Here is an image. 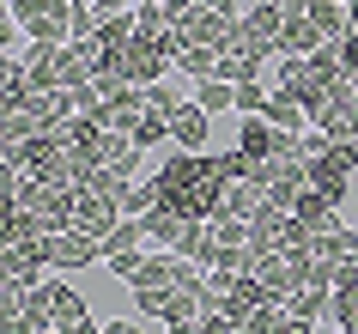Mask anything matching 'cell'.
Returning a JSON list of instances; mask_svg holds the SVG:
<instances>
[{"instance_id":"obj_3","label":"cell","mask_w":358,"mask_h":334,"mask_svg":"<svg viewBox=\"0 0 358 334\" xmlns=\"http://www.w3.org/2000/svg\"><path fill=\"white\" fill-rule=\"evenodd\" d=\"M37 261H49L55 274H79V267H92V261H103V237H85V231H55V237H37L24 243Z\"/></svg>"},{"instance_id":"obj_13","label":"cell","mask_w":358,"mask_h":334,"mask_svg":"<svg viewBox=\"0 0 358 334\" xmlns=\"http://www.w3.org/2000/svg\"><path fill=\"white\" fill-rule=\"evenodd\" d=\"M267 207V183H262V170H249V176H231V188H225V213L231 219H255Z\"/></svg>"},{"instance_id":"obj_14","label":"cell","mask_w":358,"mask_h":334,"mask_svg":"<svg viewBox=\"0 0 358 334\" xmlns=\"http://www.w3.org/2000/svg\"><path fill=\"white\" fill-rule=\"evenodd\" d=\"M285 219H292V213L267 201L262 213L249 219V249H255V256H267V249H280V237H285Z\"/></svg>"},{"instance_id":"obj_33","label":"cell","mask_w":358,"mask_h":334,"mask_svg":"<svg viewBox=\"0 0 358 334\" xmlns=\"http://www.w3.org/2000/svg\"><path fill=\"white\" fill-rule=\"evenodd\" d=\"M103 334H140L134 322H103Z\"/></svg>"},{"instance_id":"obj_24","label":"cell","mask_w":358,"mask_h":334,"mask_svg":"<svg viewBox=\"0 0 358 334\" xmlns=\"http://www.w3.org/2000/svg\"><path fill=\"white\" fill-rule=\"evenodd\" d=\"M328 316H334L340 328H358V279H340L334 298H328Z\"/></svg>"},{"instance_id":"obj_36","label":"cell","mask_w":358,"mask_h":334,"mask_svg":"<svg viewBox=\"0 0 358 334\" xmlns=\"http://www.w3.org/2000/svg\"><path fill=\"white\" fill-rule=\"evenodd\" d=\"M346 25H352V31H358V0H352V6H346Z\"/></svg>"},{"instance_id":"obj_31","label":"cell","mask_w":358,"mask_h":334,"mask_svg":"<svg viewBox=\"0 0 358 334\" xmlns=\"http://www.w3.org/2000/svg\"><path fill=\"white\" fill-rule=\"evenodd\" d=\"M310 188H316L328 207H346V195H352V183H310Z\"/></svg>"},{"instance_id":"obj_29","label":"cell","mask_w":358,"mask_h":334,"mask_svg":"<svg viewBox=\"0 0 358 334\" xmlns=\"http://www.w3.org/2000/svg\"><path fill=\"white\" fill-rule=\"evenodd\" d=\"M267 97H273V92H267L262 79H243V85H237V110H243V116H267Z\"/></svg>"},{"instance_id":"obj_21","label":"cell","mask_w":358,"mask_h":334,"mask_svg":"<svg viewBox=\"0 0 358 334\" xmlns=\"http://www.w3.org/2000/svg\"><path fill=\"white\" fill-rule=\"evenodd\" d=\"M316 249L328 261H358V225H334V231H322Z\"/></svg>"},{"instance_id":"obj_12","label":"cell","mask_w":358,"mask_h":334,"mask_svg":"<svg viewBox=\"0 0 358 334\" xmlns=\"http://www.w3.org/2000/svg\"><path fill=\"white\" fill-rule=\"evenodd\" d=\"M243 31L255 43H262V49H273V55H280V31H285V0H262V6H249L243 13Z\"/></svg>"},{"instance_id":"obj_2","label":"cell","mask_w":358,"mask_h":334,"mask_svg":"<svg viewBox=\"0 0 358 334\" xmlns=\"http://www.w3.org/2000/svg\"><path fill=\"white\" fill-rule=\"evenodd\" d=\"M6 19H19L31 43H73V0H6Z\"/></svg>"},{"instance_id":"obj_1","label":"cell","mask_w":358,"mask_h":334,"mask_svg":"<svg viewBox=\"0 0 358 334\" xmlns=\"http://www.w3.org/2000/svg\"><path fill=\"white\" fill-rule=\"evenodd\" d=\"M249 170L255 165L237 146L231 152H176V158H164V170L152 183H158V201L176 207L182 219H213V213H225L231 176H249Z\"/></svg>"},{"instance_id":"obj_5","label":"cell","mask_w":358,"mask_h":334,"mask_svg":"<svg viewBox=\"0 0 358 334\" xmlns=\"http://www.w3.org/2000/svg\"><path fill=\"white\" fill-rule=\"evenodd\" d=\"M110 74H122L128 85H152V79H164V74H170V55L158 49V43H146L140 31H134V43L122 49V55H115Z\"/></svg>"},{"instance_id":"obj_30","label":"cell","mask_w":358,"mask_h":334,"mask_svg":"<svg viewBox=\"0 0 358 334\" xmlns=\"http://www.w3.org/2000/svg\"><path fill=\"white\" fill-rule=\"evenodd\" d=\"M194 334H243V328H237V322H231L225 310H207L201 322H194Z\"/></svg>"},{"instance_id":"obj_37","label":"cell","mask_w":358,"mask_h":334,"mask_svg":"<svg viewBox=\"0 0 358 334\" xmlns=\"http://www.w3.org/2000/svg\"><path fill=\"white\" fill-rule=\"evenodd\" d=\"M352 140H358V116H352Z\"/></svg>"},{"instance_id":"obj_20","label":"cell","mask_w":358,"mask_h":334,"mask_svg":"<svg viewBox=\"0 0 358 334\" xmlns=\"http://www.w3.org/2000/svg\"><path fill=\"white\" fill-rule=\"evenodd\" d=\"M328 298H334V286H298V292L285 298V310L303 316V322H316V316H328Z\"/></svg>"},{"instance_id":"obj_4","label":"cell","mask_w":358,"mask_h":334,"mask_svg":"<svg viewBox=\"0 0 358 334\" xmlns=\"http://www.w3.org/2000/svg\"><path fill=\"white\" fill-rule=\"evenodd\" d=\"M237 13H219V6H189V13H182V19H176V31H182V37L189 43H207V49H231V43H237Z\"/></svg>"},{"instance_id":"obj_11","label":"cell","mask_w":358,"mask_h":334,"mask_svg":"<svg viewBox=\"0 0 358 334\" xmlns=\"http://www.w3.org/2000/svg\"><path fill=\"white\" fill-rule=\"evenodd\" d=\"M207 134H213V110H201L194 97H189L176 116H170V146L194 152V146H207Z\"/></svg>"},{"instance_id":"obj_18","label":"cell","mask_w":358,"mask_h":334,"mask_svg":"<svg viewBox=\"0 0 358 334\" xmlns=\"http://www.w3.org/2000/svg\"><path fill=\"white\" fill-rule=\"evenodd\" d=\"M140 140H134V134H110V140H103V165L110 170H122V176H134V170H140Z\"/></svg>"},{"instance_id":"obj_38","label":"cell","mask_w":358,"mask_h":334,"mask_svg":"<svg viewBox=\"0 0 358 334\" xmlns=\"http://www.w3.org/2000/svg\"><path fill=\"white\" fill-rule=\"evenodd\" d=\"M340 334H346V328H340Z\"/></svg>"},{"instance_id":"obj_16","label":"cell","mask_w":358,"mask_h":334,"mask_svg":"<svg viewBox=\"0 0 358 334\" xmlns=\"http://www.w3.org/2000/svg\"><path fill=\"white\" fill-rule=\"evenodd\" d=\"M267 122H273V128H285V134L316 128V122H310V110H303V104H298L292 92H273V97H267Z\"/></svg>"},{"instance_id":"obj_8","label":"cell","mask_w":358,"mask_h":334,"mask_svg":"<svg viewBox=\"0 0 358 334\" xmlns=\"http://www.w3.org/2000/svg\"><path fill=\"white\" fill-rule=\"evenodd\" d=\"M115 225H122V201L79 188V201H73V231H85V237H110Z\"/></svg>"},{"instance_id":"obj_26","label":"cell","mask_w":358,"mask_h":334,"mask_svg":"<svg viewBox=\"0 0 358 334\" xmlns=\"http://www.w3.org/2000/svg\"><path fill=\"white\" fill-rule=\"evenodd\" d=\"M140 92H146V110H158V116H176L182 104H189V97H176V92H170L164 79H152V85H140Z\"/></svg>"},{"instance_id":"obj_6","label":"cell","mask_w":358,"mask_h":334,"mask_svg":"<svg viewBox=\"0 0 358 334\" xmlns=\"http://www.w3.org/2000/svg\"><path fill=\"white\" fill-rule=\"evenodd\" d=\"M267 55H273V49H262V43L249 37L243 25H237V43H231V49H219V79H231V85H243V79H262Z\"/></svg>"},{"instance_id":"obj_35","label":"cell","mask_w":358,"mask_h":334,"mask_svg":"<svg viewBox=\"0 0 358 334\" xmlns=\"http://www.w3.org/2000/svg\"><path fill=\"white\" fill-rule=\"evenodd\" d=\"M73 334H103V322H92V316H85V322H79Z\"/></svg>"},{"instance_id":"obj_23","label":"cell","mask_w":358,"mask_h":334,"mask_svg":"<svg viewBox=\"0 0 358 334\" xmlns=\"http://www.w3.org/2000/svg\"><path fill=\"white\" fill-rule=\"evenodd\" d=\"M285 316H292V310L267 298V304H255V310H249L243 322H237V328H243V334H280V328H285Z\"/></svg>"},{"instance_id":"obj_10","label":"cell","mask_w":358,"mask_h":334,"mask_svg":"<svg viewBox=\"0 0 358 334\" xmlns=\"http://www.w3.org/2000/svg\"><path fill=\"white\" fill-rule=\"evenodd\" d=\"M328 43L316 37V25H310V6L303 0H285V31H280V55H316Z\"/></svg>"},{"instance_id":"obj_17","label":"cell","mask_w":358,"mask_h":334,"mask_svg":"<svg viewBox=\"0 0 358 334\" xmlns=\"http://www.w3.org/2000/svg\"><path fill=\"white\" fill-rule=\"evenodd\" d=\"M194 104H201V110H213V116H225V110H237V85H231V79H194Z\"/></svg>"},{"instance_id":"obj_27","label":"cell","mask_w":358,"mask_h":334,"mask_svg":"<svg viewBox=\"0 0 358 334\" xmlns=\"http://www.w3.org/2000/svg\"><path fill=\"white\" fill-rule=\"evenodd\" d=\"M134 140H140V146H164V140H170V116L146 110V116H140V128H134Z\"/></svg>"},{"instance_id":"obj_34","label":"cell","mask_w":358,"mask_h":334,"mask_svg":"<svg viewBox=\"0 0 358 334\" xmlns=\"http://www.w3.org/2000/svg\"><path fill=\"white\" fill-rule=\"evenodd\" d=\"M194 6H219V13H237V0H194Z\"/></svg>"},{"instance_id":"obj_32","label":"cell","mask_w":358,"mask_h":334,"mask_svg":"<svg viewBox=\"0 0 358 334\" xmlns=\"http://www.w3.org/2000/svg\"><path fill=\"white\" fill-rule=\"evenodd\" d=\"M280 334H316V322H303V316H285V328Z\"/></svg>"},{"instance_id":"obj_25","label":"cell","mask_w":358,"mask_h":334,"mask_svg":"<svg viewBox=\"0 0 358 334\" xmlns=\"http://www.w3.org/2000/svg\"><path fill=\"white\" fill-rule=\"evenodd\" d=\"M103 267H110L115 279H140V267H146V249H110V256H103Z\"/></svg>"},{"instance_id":"obj_22","label":"cell","mask_w":358,"mask_h":334,"mask_svg":"<svg viewBox=\"0 0 358 334\" xmlns=\"http://www.w3.org/2000/svg\"><path fill=\"white\" fill-rule=\"evenodd\" d=\"M207 237L219 249H249V219H231V213H213L207 219Z\"/></svg>"},{"instance_id":"obj_15","label":"cell","mask_w":358,"mask_h":334,"mask_svg":"<svg viewBox=\"0 0 358 334\" xmlns=\"http://www.w3.org/2000/svg\"><path fill=\"white\" fill-rule=\"evenodd\" d=\"M49 310H55V328L61 334H73L79 322H85V298H79L67 279H49Z\"/></svg>"},{"instance_id":"obj_28","label":"cell","mask_w":358,"mask_h":334,"mask_svg":"<svg viewBox=\"0 0 358 334\" xmlns=\"http://www.w3.org/2000/svg\"><path fill=\"white\" fill-rule=\"evenodd\" d=\"M128 292H134V304H140L146 316H158V322H164V304H170V292H176V286H128Z\"/></svg>"},{"instance_id":"obj_19","label":"cell","mask_w":358,"mask_h":334,"mask_svg":"<svg viewBox=\"0 0 358 334\" xmlns=\"http://www.w3.org/2000/svg\"><path fill=\"white\" fill-rule=\"evenodd\" d=\"M176 74H189V79H213V74H219V49H207V43H182V55H176Z\"/></svg>"},{"instance_id":"obj_7","label":"cell","mask_w":358,"mask_h":334,"mask_svg":"<svg viewBox=\"0 0 358 334\" xmlns=\"http://www.w3.org/2000/svg\"><path fill=\"white\" fill-rule=\"evenodd\" d=\"M358 176V140H328L310 152V183H352Z\"/></svg>"},{"instance_id":"obj_9","label":"cell","mask_w":358,"mask_h":334,"mask_svg":"<svg viewBox=\"0 0 358 334\" xmlns=\"http://www.w3.org/2000/svg\"><path fill=\"white\" fill-rule=\"evenodd\" d=\"M249 274L262 279V292L273 298V304H285V298L298 292V274H292V256H285V249H267V256H255V261H249Z\"/></svg>"}]
</instances>
